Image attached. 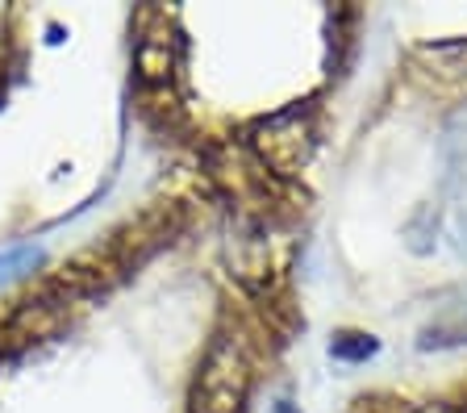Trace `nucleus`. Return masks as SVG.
Instances as JSON below:
<instances>
[{
    "label": "nucleus",
    "mask_w": 467,
    "mask_h": 413,
    "mask_svg": "<svg viewBox=\"0 0 467 413\" xmlns=\"http://www.w3.org/2000/svg\"><path fill=\"white\" fill-rule=\"evenodd\" d=\"M251 351L243 335H222L196 380V413H238L251 388Z\"/></svg>",
    "instance_id": "f257e3e1"
},
{
    "label": "nucleus",
    "mask_w": 467,
    "mask_h": 413,
    "mask_svg": "<svg viewBox=\"0 0 467 413\" xmlns=\"http://www.w3.org/2000/svg\"><path fill=\"white\" fill-rule=\"evenodd\" d=\"M251 147L272 171L292 176L313 150V113L309 108H284L263 126H254Z\"/></svg>",
    "instance_id": "f03ea898"
},
{
    "label": "nucleus",
    "mask_w": 467,
    "mask_h": 413,
    "mask_svg": "<svg viewBox=\"0 0 467 413\" xmlns=\"http://www.w3.org/2000/svg\"><path fill=\"white\" fill-rule=\"evenodd\" d=\"M67 314H71V301H63V296H55V293L38 296V301H21V309L9 322V335L26 338V343H34V338H50L55 330L67 325Z\"/></svg>",
    "instance_id": "7ed1b4c3"
},
{
    "label": "nucleus",
    "mask_w": 467,
    "mask_h": 413,
    "mask_svg": "<svg viewBox=\"0 0 467 413\" xmlns=\"http://www.w3.org/2000/svg\"><path fill=\"white\" fill-rule=\"evenodd\" d=\"M418 67L442 88H467V38L418 46Z\"/></svg>",
    "instance_id": "20e7f679"
},
{
    "label": "nucleus",
    "mask_w": 467,
    "mask_h": 413,
    "mask_svg": "<svg viewBox=\"0 0 467 413\" xmlns=\"http://www.w3.org/2000/svg\"><path fill=\"white\" fill-rule=\"evenodd\" d=\"M463 343H467V301L463 305H451L434 322H426L418 338L421 351H447V346H463Z\"/></svg>",
    "instance_id": "39448f33"
},
{
    "label": "nucleus",
    "mask_w": 467,
    "mask_h": 413,
    "mask_svg": "<svg viewBox=\"0 0 467 413\" xmlns=\"http://www.w3.org/2000/svg\"><path fill=\"white\" fill-rule=\"evenodd\" d=\"M134 63H138V76L142 79H167L175 67V42L171 38H142Z\"/></svg>",
    "instance_id": "423d86ee"
},
{
    "label": "nucleus",
    "mask_w": 467,
    "mask_h": 413,
    "mask_svg": "<svg viewBox=\"0 0 467 413\" xmlns=\"http://www.w3.org/2000/svg\"><path fill=\"white\" fill-rule=\"evenodd\" d=\"M376 338L371 335H359V330H347V335H338L330 343V355L334 359H342V364H363V359H371L376 355Z\"/></svg>",
    "instance_id": "0eeeda50"
},
{
    "label": "nucleus",
    "mask_w": 467,
    "mask_h": 413,
    "mask_svg": "<svg viewBox=\"0 0 467 413\" xmlns=\"http://www.w3.org/2000/svg\"><path fill=\"white\" fill-rule=\"evenodd\" d=\"M409 413H455L451 405H442V401H426V405H413Z\"/></svg>",
    "instance_id": "6e6552de"
}]
</instances>
